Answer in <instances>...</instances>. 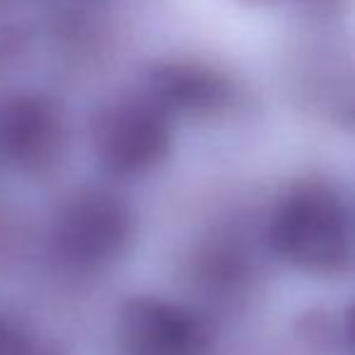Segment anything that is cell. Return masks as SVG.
<instances>
[{
  "mask_svg": "<svg viewBox=\"0 0 355 355\" xmlns=\"http://www.w3.org/2000/svg\"><path fill=\"white\" fill-rule=\"evenodd\" d=\"M268 244L300 271H343L353 259V234L336 189L322 179L293 184L271 213Z\"/></svg>",
  "mask_w": 355,
  "mask_h": 355,
  "instance_id": "obj_1",
  "label": "cell"
},
{
  "mask_svg": "<svg viewBox=\"0 0 355 355\" xmlns=\"http://www.w3.org/2000/svg\"><path fill=\"white\" fill-rule=\"evenodd\" d=\"M300 336L309 348L327 353L341 341V327L324 309H317L300 317Z\"/></svg>",
  "mask_w": 355,
  "mask_h": 355,
  "instance_id": "obj_7",
  "label": "cell"
},
{
  "mask_svg": "<svg viewBox=\"0 0 355 355\" xmlns=\"http://www.w3.org/2000/svg\"><path fill=\"white\" fill-rule=\"evenodd\" d=\"M0 355H42L32 338L12 319L0 314Z\"/></svg>",
  "mask_w": 355,
  "mask_h": 355,
  "instance_id": "obj_8",
  "label": "cell"
},
{
  "mask_svg": "<svg viewBox=\"0 0 355 355\" xmlns=\"http://www.w3.org/2000/svg\"><path fill=\"white\" fill-rule=\"evenodd\" d=\"M252 3H261V0H252Z\"/></svg>",
  "mask_w": 355,
  "mask_h": 355,
  "instance_id": "obj_10",
  "label": "cell"
},
{
  "mask_svg": "<svg viewBox=\"0 0 355 355\" xmlns=\"http://www.w3.org/2000/svg\"><path fill=\"white\" fill-rule=\"evenodd\" d=\"M341 343L346 346L348 355H355V302L351 304V309L346 312L341 324Z\"/></svg>",
  "mask_w": 355,
  "mask_h": 355,
  "instance_id": "obj_9",
  "label": "cell"
},
{
  "mask_svg": "<svg viewBox=\"0 0 355 355\" xmlns=\"http://www.w3.org/2000/svg\"><path fill=\"white\" fill-rule=\"evenodd\" d=\"M172 116L145 92H123L99 104L89 121L97 162L114 177H143L172 150Z\"/></svg>",
  "mask_w": 355,
  "mask_h": 355,
  "instance_id": "obj_3",
  "label": "cell"
},
{
  "mask_svg": "<svg viewBox=\"0 0 355 355\" xmlns=\"http://www.w3.org/2000/svg\"><path fill=\"white\" fill-rule=\"evenodd\" d=\"M169 116H211L230 107L232 80L198 61H159L145 71L143 89Z\"/></svg>",
  "mask_w": 355,
  "mask_h": 355,
  "instance_id": "obj_6",
  "label": "cell"
},
{
  "mask_svg": "<svg viewBox=\"0 0 355 355\" xmlns=\"http://www.w3.org/2000/svg\"><path fill=\"white\" fill-rule=\"evenodd\" d=\"M116 343L121 355H211L213 329L187 304L136 295L116 312Z\"/></svg>",
  "mask_w": 355,
  "mask_h": 355,
  "instance_id": "obj_5",
  "label": "cell"
},
{
  "mask_svg": "<svg viewBox=\"0 0 355 355\" xmlns=\"http://www.w3.org/2000/svg\"><path fill=\"white\" fill-rule=\"evenodd\" d=\"M136 234L131 203L109 189L87 187L58 203L49 227L51 252L75 271H99L126 254Z\"/></svg>",
  "mask_w": 355,
  "mask_h": 355,
  "instance_id": "obj_2",
  "label": "cell"
},
{
  "mask_svg": "<svg viewBox=\"0 0 355 355\" xmlns=\"http://www.w3.org/2000/svg\"><path fill=\"white\" fill-rule=\"evenodd\" d=\"M71 123L61 99L49 92H15L0 102V155L32 177L51 174L63 162Z\"/></svg>",
  "mask_w": 355,
  "mask_h": 355,
  "instance_id": "obj_4",
  "label": "cell"
}]
</instances>
